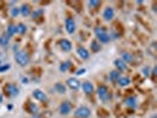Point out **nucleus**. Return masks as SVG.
I'll use <instances>...</instances> for the list:
<instances>
[{
  "instance_id": "obj_1",
  "label": "nucleus",
  "mask_w": 157,
  "mask_h": 118,
  "mask_svg": "<svg viewBox=\"0 0 157 118\" xmlns=\"http://www.w3.org/2000/svg\"><path fill=\"white\" fill-rule=\"evenodd\" d=\"M94 34H96V38L99 41V44H106L110 41V34L105 31L103 27H96L94 29Z\"/></svg>"
},
{
  "instance_id": "obj_2",
  "label": "nucleus",
  "mask_w": 157,
  "mask_h": 118,
  "mask_svg": "<svg viewBox=\"0 0 157 118\" xmlns=\"http://www.w3.org/2000/svg\"><path fill=\"white\" fill-rule=\"evenodd\" d=\"M14 59L20 66H26L30 63V55H27V52H25L23 50H19L18 52L14 53Z\"/></svg>"
},
{
  "instance_id": "obj_3",
  "label": "nucleus",
  "mask_w": 157,
  "mask_h": 118,
  "mask_svg": "<svg viewBox=\"0 0 157 118\" xmlns=\"http://www.w3.org/2000/svg\"><path fill=\"white\" fill-rule=\"evenodd\" d=\"M97 94H98V97H99V99L102 102H108L111 98L110 91H109V89L105 86V85L98 86V89H97Z\"/></svg>"
},
{
  "instance_id": "obj_4",
  "label": "nucleus",
  "mask_w": 157,
  "mask_h": 118,
  "mask_svg": "<svg viewBox=\"0 0 157 118\" xmlns=\"http://www.w3.org/2000/svg\"><path fill=\"white\" fill-rule=\"evenodd\" d=\"M75 116L77 118H89L91 116V110L85 105H82L75 111Z\"/></svg>"
},
{
  "instance_id": "obj_5",
  "label": "nucleus",
  "mask_w": 157,
  "mask_h": 118,
  "mask_svg": "<svg viewBox=\"0 0 157 118\" xmlns=\"http://www.w3.org/2000/svg\"><path fill=\"white\" fill-rule=\"evenodd\" d=\"M71 111H72V105H71L70 102L65 101V102H63L59 105V113H60L62 116H67V115H70Z\"/></svg>"
},
{
  "instance_id": "obj_6",
  "label": "nucleus",
  "mask_w": 157,
  "mask_h": 118,
  "mask_svg": "<svg viewBox=\"0 0 157 118\" xmlns=\"http://www.w3.org/2000/svg\"><path fill=\"white\" fill-rule=\"evenodd\" d=\"M65 30L69 34H73L76 32V21L72 18L65 19Z\"/></svg>"
},
{
  "instance_id": "obj_7",
  "label": "nucleus",
  "mask_w": 157,
  "mask_h": 118,
  "mask_svg": "<svg viewBox=\"0 0 157 118\" xmlns=\"http://www.w3.org/2000/svg\"><path fill=\"white\" fill-rule=\"evenodd\" d=\"M113 18H115V10L110 7V6L104 8V11H103V19L105 21H111Z\"/></svg>"
},
{
  "instance_id": "obj_8",
  "label": "nucleus",
  "mask_w": 157,
  "mask_h": 118,
  "mask_svg": "<svg viewBox=\"0 0 157 118\" xmlns=\"http://www.w3.org/2000/svg\"><path fill=\"white\" fill-rule=\"evenodd\" d=\"M80 86H82L80 82L75 77H71L66 80V87H70L71 90H78Z\"/></svg>"
},
{
  "instance_id": "obj_9",
  "label": "nucleus",
  "mask_w": 157,
  "mask_h": 118,
  "mask_svg": "<svg viewBox=\"0 0 157 118\" xmlns=\"http://www.w3.org/2000/svg\"><path fill=\"white\" fill-rule=\"evenodd\" d=\"M32 97H33L36 101H38V102H45L47 99L46 93H45L44 91L39 90V89H37V90H34V91L32 92Z\"/></svg>"
},
{
  "instance_id": "obj_10",
  "label": "nucleus",
  "mask_w": 157,
  "mask_h": 118,
  "mask_svg": "<svg viewBox=\"0 0 157 118\" xmlns=\"http://www.w3.org/2000/svg\"><path fill=\"white\" fill-rule=\"evenodd\" d=\"M5 91H6V93L8 96H11V97H17L18 94H19V89L14 85V84H7L6 86H5Z\"/></svg>"
},
{
  "instance_id": "obj_11",
  "label": "nucleus",
  "mask_w": 157,
  "mask_h": 118,
  "mask_svg": "<svg viewBox=\"0 0 157 118\" xmlns=\"http://www.w3.org/2000/svg\"><path fill=\"white\" fill-rule=\"evenodd\" d=\"M59 47L63 52H70L72 50V43L69 39H62L59 40Z\"/></svg>"
},
{
  "instance_id": "obj_12",
  "label": "nucleus",
  "mask_w": 157,
  "mask_h": 118,
  "mask_svg": "<svg viewBox=\"0 0 157 118\" xmlns=\"http://www.w3.org/2000/svg\"><path fill=\"white\" fill-rule=\"evenodd\" d=\"M82 89H83V91H84L85 94H91V93H94V86L91 82H84V83L82 84Z\"/></svg>"
},
{
  "instance_id": "obj_13",
  "label": "nucleus",
  "mask_w": 157,
  "mask_h": 118,
  "mask_svg": "<svg viewBox=\"0 0 157 118\" xmlns=\"http://www.w3.org/2000/svg\"><path fill=\"white\" fill-rule=\"evenodd\" d=\"M77 55H78L82 59H84V60H86V59L90 58V52H89L84 46L77 47Z\"/></svg>"
},
{
  "instance_id": "obj_14",
  "label": "nucleus",
  "mask_w": 157,
  "mask_h": 118,
  "mask_svg": "<svg viewBox=\"0 0 157 118\" xmlns=\"http://www.w3.org/2000/svg\"><path fill=\"white\" fill-rule=\"evenodd\" d=\"M20 10V16L23 17H29L32 13V8L29 4H24L21 7H19Z\"/></svg>"
},
{
  "instance_id": "obj_15",
  "label": "nucleus",
  "mask_w": 157,
  "mask_h": 118,
  "mask_svg": "<svg viewBox=\"0 0 157 118\" xmlns=\"http://www.w3.org/2000/svg\"><path fill=\"white\" fill-rule=\"evenodd\" d=\"M130 83H131V80H130L129 77H122V76H121V77L117 79V84L122 87L129 86V85H130Z\"/></svg>"
},
{
  "instance_id": "obj_16",
  "label": "nucleus",
  "mask_w": 157,
  "mask_h": 118,
  "mask_svg": "<svg viewBox=\"0 0 157 118\" xmlns=\"http://www.w3.org/2000/svg\"><path fill=\"white\" fill-rule=\"evenodd\" d=\"M113 64H115L117 71H119V72H122V71H124L126 69V64L124 63L122 59H116V60L113 62Z\"/></svg>"
},
{
  "instance_id": "obj_17",
  "label": "nucleus",
  "mask_w": 157,
  "mask_h": 118,
  "mask_svg": "<svg viewBox=\"0 0 157 118\" xmlns=\"http://www.w3.org/2000/svg\"><path fill=\"white\" fill-rule=\"evenodd\" d=\"M55 90L58 92V93L64 94V93H66L67 87H66V85H64L63 83H56V84H55Z\"/></svg>"
},
{
  "instance_id": "obj_18",
  "label": "nucleus",
  "mask_w": 157,
  "mask_h": 118,
  "mask_svg": "<svg viewBox=\"0 0 157 118\" xmlns=\"http://www.w3.org/2000/svg\"><path fill=\"white\" fill-rule=\"evenodd\" d=\"M125 105L128 108H136L137 106V99L135 98V97H129V98H126L125 99Z\"/></svg>"
},
{
  "instance_id": "obj_19",
  "label": "nucleus",
  "mask_w": 157,
  "mask_h": 118,
  "mask_svg": "<svg viewBox=\"0 0 157 118\" xmlns=\"http://www.w3.org/2000/svg\"><path fill=\"white\" fill-rule=\"evenodd\" d=\"M121 59L125 64H129L134 60V57H132L131 53H129V52H124V53H122V58Z\"/></svg>"
},
{
  "instance_id": "obj_20",
  "label": "nucleus",
  "mask_w": 157,
  "mask_h": 118,
  "mask_svg": "<svg viewBox=\"0 0 157 118\" xmlns=\"http://www.w3.org/2000/svg\"><path fill=\"white\" fill-rule=\"evenodd\" d=\"M121 77V72L117 70H113L111 71L110 73H109V79H110L111 82H117V79Z\"/></svg>"
},
{
  "instance_id": "obj_21",
  "label": "nucleus",
  "mask_w": 157,
  "mask_h": 118,
  "mask_svg": "<svg viewBox=\"0 0 157 118\" xmlns=\"http://www.w3.org/2000/svg\"><path fill=\"white\" fill-rule=\"evenodd\" d=\"M17 33V27H16V25H8V27H7V30H6V36L7 37H13L14 34Z\"/></svg>"
},
{
  "instance_id": "obj_22",
  "label": "nucleus",
  "mask_w": 157,
  "mask_h": 118,
  "mask_svg": "<svg viewBox=\"0 0 157 118\" xmlns=\"http://www.w3.org/2000/svg\"><path fill=\"white\" fill-rule=\"evenodd\" d=\"M10 43V37H7L6 34H2L0 36V46L2 47H6Z\"/></svg>"
},
{
  "instance_id": "obj_23",
  "label": "nucleus",
  "mask_w": 157,
  "mask_h": 118,
  "mask_svg": "<svg viewBox=\"0 0 157 118\" xmlns=\"http://www.w3.org/2000/svg\"><path fill=\"white\" fill-rule=\"evenodd\" d=\"M17 27V33L18 34H25L26 31H27V27H26V25H24V24H18L16 25Z\"/></svg>"
},
{
  "instance_id": "obj_24",
  "label": "nucleus",
  "mask_w": 157,
  "mask_h": 118,
  "mask_svg": "<svg viewBox=\"0 0 157 118\" xmlns=\"http://www.w3.org/2000/svg\"><path fill=\"white\" fill-rule=\"evenodd\" d=\"M70 67H71V62L66 60V62H63V63L59 65V71H62V72H66Z\"/></svg>"
},
{
  "instance_id": "obj_25",
  "label": "nucleus",
  "mask_w": 157,
  "mask_h": 118,
  "mask_svg": "<svg viewBox=\"0 0 157 118\" xmlns=\"http://www.w3.org/2000/svg\"><path fill=\"white\" fill-rule=\"evenodd\" d=\"M91 51L92 52H99L101 51V44L97 40H92L91 41Z\"/></svg>"
},
{
  "instance_id": "obj_26",
  "label": "nucleus",
  "mask_w": 157,
  "mask_h": 118,
  "mask_svg": "<svg viewBox=\"0 0 157 118\" xmlns=\"http://www.w3.org/2000/svg\"><path fill=\"white\" fill-rule=\"evenodd\" d=\"M44 14V10L43 8H39V10H34L33 12L31 13V16L33 19H38V18H40V17Z\"/></svg>"
},
{
  "instance_id": "obj_27",
  "label": "nucleus",
  "mask_w": 157,
  "mask_h": 118,
  "mask_svg": "<svg viewBox=\"0 0 157 118\" xmlns=\"http://www.w3.org/2000/svg\"><path fill=\"white\" fill-rule=\"evenodd\" d=\"M29 112H31L33 116H34V115H37V112H38V108H37V105H36L34 103H30V104H29Z\"/></svg>"
},
{
  "instance_id": "obj_28",
  "label": "nucleus",
  "mask_w": 157,
  "mask_h": 118,
  "mask_svg": "<svg viewBox=\"0 0 157 118\" xmlns=\"http://www.w3.org/2000/svg\"><path fill=\"white\" fill-rule=\"evenodd\" d=\"M20 14V10H19V7H12L11 8V16L13 17V18H16V17H18Z\"/></svg>"
},
{
  "instance_id": "obj_29",
  "label": "nucleus",
  "mask_w": 157,
  "mask_h": 118,
  "mask_svg": "<svg viewBox=\"0 0 157 118\" xmlns=\"http://www.w3.org/2000/svg\"><path fill=\"white\" fill-rule=\"evenodd\" d=\"M89 6L92 8H98L101 6V1H96V0H91L89 1Z\"/></svg>"
},
{
  "instance_id": "obj_30",
  "label": "nucleus",
  "mask_w": 157,
  "mask_h": 118,
  "mask_svg": "<svg viewBox=\"0 0 157 118\" xmlns=\"http://www.w3.org/2000/svg\"><path fill=\"white\" fill-rule=\"evenodd\" d=\"M11 69V65L10 64H6V65H2V64L0 63V73L1 72H5V71H7Z\"/></svg>"
},
{
  "instance_id": "obj_31",
  "label": "nucleus",
  "mask_w": 157,
  "mask_h": 118,
  "mask_svg": "<svg viewBox=\"0 0 157 118\" xmlns=\"http://www.w3.org/2000/svg\"><path fill=\"white\" fill-rule=\"evenodd\" d=\"M142 72H143V74H144L145 77H150V69L148 66L143 67V69H142Z\"/></svg>"
},
{
  "instance_id": "obj_32",
  "label": "nucleus",
  "mask_w": 157,
  "mask_h": 118,
  "mask_svg": "<svg viewBox=\"0 0 157 118\" xmlns=\"http://www.w3.org/2000/svg\"><path fill=\"white\" fill-rule=\"evenodd\" d=\"M85 72H86V69H79V70L76 72V74H77V76H82V74H84Z\"/></svg>"
},
{
  "instance_id": "obj_33",
  "label": "nucleus",
  "mask_w": 157,
  "mask_h": 118,
  "mask_svg": "<svg viewBox=\"0 0 157 118\" xmlns=\"http://www.w3.org/2000/svg\"><path fill=\"white\" fill-rule=\"evenodd\" d=\"M150 73L152 74V77H154V78L156 77V74H157V67H156V66H154V67H152V71H151Z\"/></svg>"
},
{
  "instance_id": "obj_34",
  "label": "nucleus",
  "mask_w": 157,
  "mask_h": 118,
  "mask_svg": "<svg viewBox=\"0 0 157 118\" xmlns=\"http://www.w3.org/2000/svg\"><path fill=\"white\" fill-rule=\"evenodd\" d=\"M2 101H4V97H2V93L0 92V104L2 103Z\"/></svg>"
},
{
  "instance_id": "obj_35",
  "label": "nucleus",
  "mask_w": 157,
  "mask_h": 118,
  "mask_svg": "<svg viewBox=\"0 0 157 118\" xmlns=\"http://www.w3.org/2000/svg\"><path fill=\"white\" fill-rule=\"evenodd\" d=\"M23 82H24V84H27V82H29V79H27V78H23Z\"/></svg>"
},
{
  "instance_id": "obj_36",
  "label": "nucleus",
  "mask_w": 157,
  "mask_h": 118,
  "mask_svg": "<svg viewBox=\"0 0 157 118\" xmlns=\"http://www.w3.org/2000/svg\"><path fill=\"white\" fill-rule=\"evenodd\" d=\"M32 118H40V117H39V116H38V115H34V116H33V117H32Z\"/></svg>"
}]
</instances>
